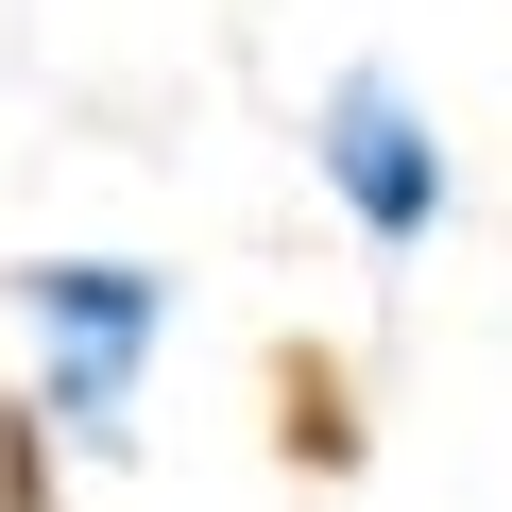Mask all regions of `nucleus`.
<instances>
[{"mask_svg":"<svg viewBox=\"0 0 512 512\" xmlns=\"http://www.w3.org/2000/svg\"><path fill=\"white\" fill-rule=\"evenodd\" d=\"M308 171H325V205L359 222V256H427L444 222H461V154H444V120L410 103V69H325L308 86Z\"/></svg>","mask_w":512,"mask_h":512,"instance_id":"f257e3e1","label":"nucleus"},{"mask_svg":"<svg viewBox=\"0 0 512 512\" xmlns=\"http://www.w3.org/2000/svg\"><path fill=\"white\" fill-rule=\"evenodd\" d=\"M18 342H103V359H171L188 291L154 274V256H18Z\"/></svg>","mask_w":512,"mask_h":512,"instance_id":"f03ea898","label":"nucleus"}]
</instances>
